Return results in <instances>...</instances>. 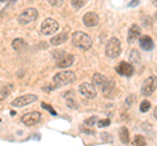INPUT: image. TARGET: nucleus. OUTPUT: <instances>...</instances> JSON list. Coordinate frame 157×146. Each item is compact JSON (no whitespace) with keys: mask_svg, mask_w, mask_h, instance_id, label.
<instances>
[{"mask_svg":"<svg viewBox=\"0 0 157 146\" xmlns=\"http://www.w3.org/2000/svg\"><path fill=\"white\" fill-rule=\"evenodd\" d=\"M52 80L56 86H66V85L72 84V82L76 80V76L72 71H62V72H58L56 75L54 76Z\"/></svg>","mask_w":157,"mask_h":146,"instance_id":"nucleus-3","label":"nucleus"},{"mask_svg":"<svg viewBox=\"0 0 157 146\" xmlns=\"http://www.w3.org/2000/svg\"><path fill=\"white\" fill-rule=\"evenodd\" d=\"M97 121H98V118H97V116H92L90 119L85 120V125H88V126H93V125H94V123H97Z\"/></svg>","mask_w":157,"mask_h":146,"instance_id":"nucleus-21","label":"nucleus"},{"mask_svg":"<svg viewBox=\"0 0 157 146\" xmlns=\"http://www.w3.org/2000/svg\"><path fill=\"white\" fill-rule=\"evenodd\" d=\"M155 90H156V76H151L141 85V94L149 97L155 93Z\"/></svg>","mask_w":157,"mask_h":146,"instance_id":"nucleus-9","label":"nucleus"},{"mask_svg":"<svg viewBox=\"0 0 157 146\" xmlns=\"http://www.w3.org/2000/svg\"><path fill=\"white\" fill-rule=\"evenodd\" d=\"M121 51H122V46H121V41L118 39V38H111L105 47V53L110 59L118 57L121 55Z\"/></svg>","mask_w":157,"mask_h":146,"instance_id":"nucleus-5","label":"nucleus"},{"mask_svg":"<svg viewBox=\"0 0 157 146\" xmlns=\"http://www.w3.org/2000/svg\"><path fill=\"white\" fill-rule=\"evenodd\" d=\"M78 93L81 95H84L85 98H89V99H93L97 97V90L94 89V86L89 82H84L78 86Z\"/></svg>","mask_w":157,"mask_h":146,"instance_id":"nucleus-10","label":"nucleus"},{"mask_svg":"<svg viewBox=\"0 0 157 146\" xmlns=\"http://www.w3.org/2000/svg\"><path fill=\"white\" fill-rule=\"evenodd\" d=\"M72 43L76 47L81 48V50H89L93 42H92V38L84 31H75L72 33Z\"/></svg>","mask_w":157,"mask_h":146,"instance_id":"nucleus-2","label":"nucleus"},{"mask_svg":"<svg viewBox=\"0 0 157 146\" xmlns=\"http://www.w3.org/2000/svg\"><path fill=\"white\" fill-rule=\"evenodd\" d=\"M48 4H50V5H52V7H60L62 4H63V2H60V0H50V2H48Z\"/></svg>","mask_w":157,"mask_h":146,"instance_id":"nucleus-24","label":"nucleus"},{"mask_svg":"<svg viewBox=\"0 0 157 146\" xmlns=\"http://www.w3.org/2000/svg\"><path fill=\"white\" fill-rule=\"evenodd\" d=\"M36 100H37V95H34V94H25V95H20V97H17L16 99H13L12 106L21 108V107H25V106L30 104V103H33V102H36Z\"/></svg>","mask_w":157,"mask_h":146,"instance_id":"nucleus-8","label":"nucleus"},{"mask_svg":"<svg viewBox=\"0 0 157 146\" xmlns=\"http://www.w3.org/2000/svg\"><path fill=\"white\" fill-rule=\"evenodd\" d=\"M93 86H94V89H100L102 93H104L105 97H110V94H113V91H114V81L107 78L105 77L104 75H101V73H96L94 76H93Z\"/></svg>","mask_w":157,"mask_h":146,"instance_id":"nucleus-1","label":"nucleus"},{"mask_svg":"<svg viewBox=\"0 0 157 146\" xmlns=\"http://www.w3.org/2000/svg\"><path fill=\"white\" fill-rule=\"evenodd\" d=\"M115 71H117L118 75H121V76L131 77L132 75H134V72H135V68H134V65H132L131 63L122 61V63H119V65L115 68Z\"/></svg>","mask_w":157,"mask_h":146,"instance_id":"nucleus-12","label":"nucleus"},{"mask_svg":"<svg viewBox=\"0 0 157 146\" xmlns=\"http://www.w3.org/2000/svg\"><path fill=\"white\" fill-rule=\"evenodd\" d=\"M97 125L100 126V128H104V126H107V125H110V119H104V120H98V121H97Z\"/></svg>","mask_w":157,"mask_h":146,"instance_id":"nucleus-22","label":"nucleus"},{"mask_svg":"<svg viewBox=\"0 0 157 146\" xmlns=\"http://www.w3.org/2000/svg\"><path fill=\"white\" fill-rule=\"evenodd\" d=\"M42 107H43V108H46V110H48V111H50V112L54 115V114H55V111H54L52 108H51V107L50 106H48V104H46V103H42Z\"/></svg>","mask_w":157,"mask_h":146,"instance_id":"nucleus-26","label":"nucleus"},{"mask_svg":"<svg viewBox=\"0 0 157 146\" xmlns=\"http://www.w3.org/2000/svg\"><path fill=\"white\" fill-rule=\"evenodd\" d=\"M41 116L42 115L39 112H37V111H32V112H28V114L24 115L21 118V121H22V124H25L26 126H33L37 123H39Z\"/></svg>","mask_w":157,"mask_h":146,"instance_id":"nucleus-11","label":"nucleus"},{"mask_svg":"<svg viewBox=\"0 0 157 146\" xmlns=\"http://www.w3.org/2000/svg\"><path fill=\"white\" fill-rule=\"evenodd\" d=\"M38 18V12L36 8H26L25 11H22L21 13L17 16V21L21 25H28L33 21H36Z\"/></svg>","mask_w":157,"mask_h":146,"instance_id":"nucleus-6","label":"nucleus"},{"mask_svg":"<svg viewBox=\"0 0 157 146\" xmlns=\"http://www.w3.org/2000/svg\"><path fill=\"white\" fill-rule=\"evenodd\" d=\"M67 104L70 106L71 108H76V106H77V104H76V102L73 100V99H68V100H67Z\"/></svg>","mask_w":157,"mask_h":146,"instance_id":"nucleus-25","label":"nucleus"},{"mask_svg":"<svg viewBox=\"0 0 157 146\" xmlns=\"http://www.w3.org/2000/svg\"><path fill=\"white\" fill-rule=\"evenodd\" d=\"M52 56L55 57L56 65L59 68H68L73 64V61H75V57H73L71 53H67L66 51H54Z\"/></svg>","mask_w":157,"mask_h":146,"instance_id":"nucleus-4","label":"nucleus"},{"mask_svg":"<svg viewBox=\"0 0 157 146\" xmlns=\"http://www.w3.org/2000/svg\"><path fill=\"white\" fill-rule=\"evenodd\" d=\"M12 47L16 50L17 52H22L26 48V42L22 39V38H17L12 42Z\"/></svg>","mask_w":157,"mask_h":146,"instance_id":"nucleus-17","label":"nucleus"},{"mask_svg":"<svg viewBox=\"0 0 157 146\" xmlns=\"http://www.w3.org/2000/svg\"><path fill=\"white\" fill-rule=\"evenodd\" d=\"M134 145H135V146H147L145 138L143 137V136H135V140H134Z\"/></svg>","mask_w":157,"mask_h":146,"instance_id":"nucleus-19","label":"nucleus"},{"mask_svg":"<svg viewBox=\"0 0 157 146\" xmlns=\"http://www.w3.org/2000/svg\"><path fill=\"white\" fill-rule=\"evenodd\" d=\"M82 22H84V25L88 27H94L98 25V22H100V17H98V14L94 12H88L84 14V17H82Z\"/></svg>","mask_w":157,"mask_h":146,"instance_id":"nucleus-13","label":"nucleus"},{"mask_svg":"<svg viewBox=\"0 0 157 146\" xmlns=\"http://www.w3.org/2000/svg\"><path fill=\"white\" fill-rule=\"evenodd\" d=\"M141 37V29L137 25H132L128 30V37H127V42L128 43H135L139 38Z\"/></svg>","mask_w":157,"mask_h":146,"instance_id":"nucleus-14","label":"nucleus"},{"mask_svg":"<svg viewBox=\"0 0 157 146\" xmlns=\"http://www.w3.org/2000/svg\"><path fill=\"white\" fill-rule=\"evenodd\" d=\"M119 137H121V141L123 144H128L130 142V134H128V129L126 126H122L121 130H119Z\"/></svg>","mask_w":157,"mask_h":146,"instance_id":"nucleus-18","label":"nucleus"},{"mask_svg":"<svg viewBox=\"0 0 157 146\" xmlns=\"http://www.w3.org/2000/svg\"><path fill=\"white\" fill-rule=\"evenodd\" d=\"M85 3H86V2H84V0H80V2H77V0H72V2H71V4H72V5L75 7V8H81V7H84Z\"/></svg>","mask_w":157,"mask_h":146,"instance_id":"nucleus-23","label":"nucleus"},{"mask_svg":"<svg viewBox=\"0 0 157 146\" xmlns=\"http://www.w3.org/2000/svg\"><path fill=\"white\" fill-rule=\"evenodd\" d=\"M149 108H151V103L148 100H143V102H141V104H140V111H141V112H147Z\"/></svg>","mask_w":157,"mask_h":146,"instance_id":"nucleus-20","label":"nucleus"},{"mask_svg":"<svg viewBox=\"0 0 157 146\" xmlns=\"http://www.w3.org/2000/svg\"><path fill=\"white\" fill-rule=\"evenodd\" d=\"M58 29H59L58 21H55L54 18H46V20H43L41 25V33L45 34V35H51V34L58 31Z\"/></svg>","mask_w":157,"mask_h":146,"instance_id":"nucleus-7","label":"nucleus"},{"mask_svg":"<svg viewBox=\"0 0 157 146\" xmlns=\"http://www.w3.org/2000/svg\"><path fill=\"white\" fill-rule=\"evenodd\" d=\"M139 45L141 47V50H145V51H151L155 48V42L151 37L148 35H143L139 38Z\"/></svg>","mask_w":157,"mask_h":146,"instance_id":"nucleus-15","label":"nucleus"},{"mask_svg":"<svg viewBox=\"0 0 157 146\" xmlns=\"http://www.w3.org/2000/svg\"><path fill=\"white\" fill-rule=\"evenodd\" d=\"M67 39H68V34H67V31H63V33H58L56 35H54L51 38L50 43L52 46H59V45H62V43H64Z\"/></svg>","mask_w":157,"mask_h":146,"instance_id":"nucleus-16","label":"nucleus"}]
</instances>
